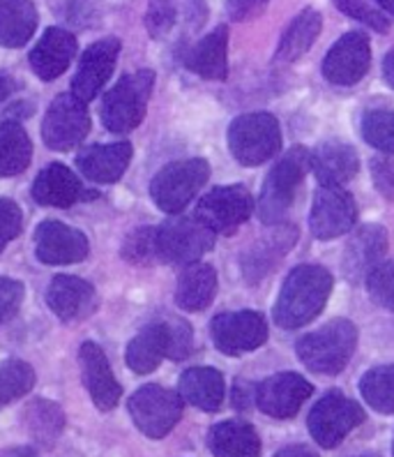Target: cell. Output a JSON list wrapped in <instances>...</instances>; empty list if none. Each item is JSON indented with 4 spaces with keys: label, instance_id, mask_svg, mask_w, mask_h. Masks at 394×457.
Masks as SVG:
<instances>
[{
    "label": "cell",
    "instance_id": "41",
    "mask_svg": "<svg viewBox=\"0 0 394 457\" xmlns=\"http://www.w3.org/2000/svg\"><path fill=\"white\" fill-rule=\"evenodd\" d=\"M125 257L132 263H148L157 259L155 254V228H141L125 243Z\"/></svg>",
    "mask_w": 394,
    "mask_h": 457
},
{
    "label": "cell",
    "instance_id": "1",
    "mask_svg": "<svg viewBox=\"0 0 394 457\" xmlns=\"http://www.w3.org/2000/svg\"><path fill=\"white\" fill-rule=\"evenodd\" d=\"M332 291V275L323 266H298L291 270L275 305V321L282 328H302L323 312Z\"/></svg>",
    "mask_w": 394,
    "mask_h": 457
},
{
    "label": "cell",
    "instance_id": "47",
    "mask_svg": "<svg viewBox=\"0 0 394 457\" xmlns=\"http://www.w3.org/2000/svg\"><path fill=\"white\" fill-rule=\"evenodd\" d=\"M251 397H254V402H256V388L254 386H250V384H244V381H238V384H235V391H234V404L238 409H250V404H251Z\"/></svg>",
    "mask_w": 394,
    "mask_h": 457
},
{
    "label": "cell",
    "instance_id": "3",
    "mask_svg": "<svg viewBox=\"0 0 394 457\" xmlns=\"http://www.w3.org/2000/svg\"><path fill=\"white\" fill-rule=\"evenodd\" d=\"M152 84H155L152 70L125 74L102 100L100 113L104 128L113 134H125L139 128L151 100Z\"/></svg>",
    "mask_w": 394,
    "mask_h": 457
},
{
    "label": "cell",
    "instance_id": "27",
    "mask_svg": "<svg viewBox=\"0 0 394 457\" xmlns=\"http://www.w3.org/2000/svg\"><path fill=\"white\" fill-rule=\"evenodd\" d=\"M215 457H261V439L256 429L242 420H224L210 429L208 436Z\"/></svg>",
    "mask_w": 394,
    "mask_h": 457
},
{
    "label": "cell",
    "instance_id": "52",
    "mask_svg": "<svg viewBox=\"0 0 394 457\" xmlns=\"http://www.w3.org/2000/svg\"><path fill=\"white\" fill-rule=\"evenodd\" d=\"M376 3L383 7V10H388L390 14H394V0H376Z\"/></svg>",
    "mask_w": 394,
    "mask_h": 457
},
{
    "label": "cell",
    "instance_id": "33",
    "mask_svg": "<svg viewBox=\"0 0 394 457\" xmlns=\"http://www.w3.org/2000/svg\"><path fill=\"white\" fill-rule=\"evenodd\" d=\"M33 157V144L19 123L0 125V179L26 171Z\"/></svg>",
    "mask_w": 394,
    "mask_h": 457
},
{
    "label": "cell",
    "instance_id": "53",
    "mask_svg": "<svg viewBox=\"0 0 394 457\" xmlns=\"http://www.w3.org/2000/svg\"><path fill=\"white\" fill-rule=\"evenodd\" d=\"M356 457H373V455H356Z\"/></svg>",
    "mask_w": 394,
    "mask_h": 457
},
{
    "label": "cell",
    "instance_id": "35",
    "mask_svg": "<svg viewBox=\"0 0 394 457\" xmlns=\"http://www.w3.org/2000/svg\"><path fill=\"white\" fill-rule=\"evenodd\" d=\"M360 393L372 409L394 413V365H381L362 377Z\"/></svg>",
    "mask_w": 394,
    "mask_h": 457
},
{
    "label": "cell",
    "instance_id": "6",
    "mask_svg": "<svg viewBox=\"0 0 394 457\" xmlns=\"http://www.w3.org/2000/svg\"><path fill=\"white\" fill-rule=\"evenodd\" d=\"M215 245V234L196 218L168 220L155 228V254L173 266H192Z\"/></svg>",
    "mask_w": 394,
    "mask_h": 457
},
{
    "label": "cell",
    "instance_id": "12",
    "mask_svg": "<svg viewBox=\"0 0 394 457\" xmlns=\"http://www.w3.org/2000/svg\"><path fill=\"white\" fill-rule=\"evenodd\" d=\"M90 132L88 109L74 96H61L49 104L42 123V139L51 151L67 153L77 148Z\"/></svg>",
    "mask_w": 394,
    "mask_h": 457
},
{
    "label": "cell",
    "instance_id": "22",
    "mask_svg": "<svg viewBox=\"0 0 394 457\" xmlns=\"http://www.w3.org/2000/svg\"><path fill=\"white\" fill-rule=\"evenodd\" d=\"M388 250V234L378 224H366L349 240L344 252V275L349 282H360L381 263Z\"/></svg>",
    "mask_w": 394,
    "mask_h": 457
},
{
    "label": "cell",
    "instance_id": "31",
    "mask_svg": "<svg viewBox=\"0 0 394 457\" xmlns=\"http://www.w3.org/2000/svg\"><path fill=\"white\" fill-rule=\"evenodd\" d=\"M37 29V10L30 0H0V45L19 49Z\"/></svg>",
    "mask_w": 394,
    "mask_h": 457
},
{
    "label": "cell",
    "instance_id": "44",
    "mask_svg": "<svg viewBox=\"0 0 394 457\" xmlns=\"http://www.w3.org/2000/svg\"><path fill=\"white\" fill-rule=\"evenodd\" d=\"M102 19V0H72L67 7V21L72 26L88 29L100 23Z\"/></svg>",
    "mask_w": 394,
    "mask_h": 457
},
{
    "label": "cell",
    "instance_id": "16",
    "mask_svg": "<svg viewBox=\"0 0 394 457\" xmlns=\"http://www.w3.org/2000/svg\"><path fill=\"white\" fill-rule=\"evenodd\" d=\"M369 62H372L369 37L353 30L337 39V45L328 51V56L323 61V77L328 79L330 84L353 86L365 77Z\"/></svg>",
    "mask_w": 394,
    "mask_h": 457
},
{
    "label": "cell",
    "instance_id": "25",
    "mask_svg": "<svg viewBox=\"0 0 394 457\" xmlns=\"http://www.w3.org/2000/svg\"><path fill=\"white\" fill-rule=\"evenodd\" d=\"M309 169H314L321 185L341 187L356 176L360 160L353 145L341 144V141H325L309 155Z\"/></svg>",
    "mask_w": 394,
    "mask_h": 457
},
{
    "label": "cell",
    "instance_id": "13",
    "mask_svg": "<svg viewBox=\"0 0 394 457\" xmlns=\"http://www.w3.org/2000/svg\"><path fill=\"white\" fill-rule=\"evenodd\" d=\"M210 335L215 346L226 356H242L254 352L267 342V324L263 314L250 312H222L212 319Z\"/></svg>",
    "mask_w": 394,
    "mask_h": 457
},
{
    "label": "cell",
    "instance_id": "18",
    "mask_svg": "<svg viewBox=\"0 0 394 457\" xmlns=\"http://www.w3.org/2000/svg\"><path fill=\"white\" fill-rule=\"evenodd\" d=\"M118 54H120V42L116 37L100 39V42H94L93 46L86 49L77 67V74L72 79V96L77 100L86 104V102L100 96V90L111 79Z\"/></svg>",
    "mask_w": 394,
    "mask_h": 457
},
{
    "label": "cell",
    "instance_id": "4",
    "mask_svg": "<svg viewBox=\"0 0 394 457\" xmlns=\"http://www.w3.org/2000/svg\"><path fill=\"white\" fill-rule=\"evenodd\" d=\"M309 169V153L300 145L291 148L286 155L267 173L263 183L261 199H259V215L266 224H279L283 215L293 206L295 195L300 190L302 180Z\"/></svg>",
    "mask_w": 394,
    "mask_h": 457
},
{
    "label": "cell",
    "instance_id": "21",
    "mask_svg": "<svg viewBox=\"0 0 394 457\" xmlns=\"http://www.w3.org/2000/svg\"><path fill=\"white\" fill-rule=\"evenodd\" d=\"M74 56H77L74 35L62 29H49L30 51V67L42 81H53L67 72Z\"/></svg>",
    "mask_w": 394,
    "mask_h": 457
},
{
    "label": "cell",
    "instance_id": "5",
    "mask_svg": "<svg viewBox=\"0 0 394 457\" xmlns=\"http://www.w3.org/2000/svg\"><path fill=\"white\" fill-rule=\"evenodd\" d=\"M228 148L244 167L267 162L282 148V129L277 118L266 112L238 116L228 128Z\"/></svg>",
    "mask_w": 394,
    "mask_h": 457
},
{
    "label": "cell",
    "instance_id": "24",
    "mask_svg": "<svg viewBox=\"0 0 394 457\" xmlns=\"http://www.w3.org/2000/svg\"><path fill=\"white\" fill-rule=\"evenodd\" d=\"M84 196L90 195H86L81 180L65 164H49L33 183V199L42 206L70 208Z\"/></svg>",
    "mask_w": 394,
    "mask_h": 457
},
{
    "label": "cell",
    "instance_id": "30",
    "mask_svg": "<svg viewBox=\"0 0 394 457\" xmlns=\"http://www.w3.org/2000/svg\"><path fill=\"white\" fill-rule=\"evenodd\" d=\"M217 294V273L208 263H192L178 279L176 303L185 312H201Z\"/></svg>",
    "mask_w": 394,
    "mask_h": 457
},
{
    "label": "cell",
    "instance_id": "34",
    "mask_svg": "<svg viewBox=\"0 0 394 457\" xmlns=\"http://www.w3.org/2000/svg\"><path fill=\"white\" fill-rule=\"evenodd\" d=\"M23 423L39 446H51L65 428V416H62V409L53 402L35 400L26 407Z\"/></svg>",
    "mask_w": 394,
    "mask_h": 457
},
{
    "label": "cell",
    "instance_id": "17",
    "mask_svg": "<svg viewBox=\"0 0 394 457\" xmlns=\"http://www.w3.org/2000/svg\"><path fill=\"white\" fill-rule=\"evenodd\" d=\"M311 384L295 372H279L256 386V404L273 419H293L309 400Z\"/></svg>",
    "mask_w": 394,
    "mask_h": 457
},
{
    "label": "cell",
    "instance_id": "8",
    "mask_svg": "<svg viewBox=\"0 0 394 457\" xmlns=\"http://www.w3.org/2000/svg\"><path fill=\"white\" fill-rule=\"evenodd\" d=\"M208 19L203 0H151L145 12V29L160 42H185Z\"/></svg>",
    "mask_w": 394,
    "mask_h": 457
},
{
    "label": "cell",
    "instance_id": "36",
    "mask_svg": "<svg viewBox=\"0 0 394 457\" xmlns=\"http://www.w3.org/2000/svg\"><path fill=\"white\" fill-rule=\"evenodd\" d=\"M35 372L29 362L10 358L0 362V404H10L33 391Z\"/></svg>",
    "mask_w": 394,
    "mask_h": 457
},
{
    "label": "cell",
    "instance_id": "54",
    "mask_svg": "<svg viewBox=\"0 0 394 457\" xmlns=\"http://www.w3.org/2000/svg\"><path fill=\"white\" fill-rule=\"evenodd\" d=\"M392 451H394V446H392Z\"/></svg>",
    "mask_w": 394,
    "mask_h": 457
},
{
    "label": "cell",
    "instance_id": "32",
    "mask_svg": "<svg viewBox=\"0 0 394 457\" xmlns=\"http://www.w3.org/2000/svg\"><path fill=\"white\" fill-rule=\"evenodd\" d=\"M321 29V12H316L314 7H307L305 12H300V14L293 19V23H291L289 29H286V33L282 35V42H279L277 49V61L293 62L300 56H305L307 51L311 49V45L316 42Z\"/></svg>",
    "mask_w": 394,
    "mask_h": 457
},
{
    "label": "cell",
    "instance_id": "29",
    "mask_svg": "<svg viewBox=\"0 0 394 457\" xmlns=\"http://www.w3.org/2000/svg\"><path fill=\"white\" fill-rule=\"evenodd\" d=\"M168 356V330L164 321H155L148 328L141 330L127 345L129 368L136 374H151L160 368V362Z\"/></svg>",
    "mask_w": 394,
    "mask_h": 457
},
{
    "label": "cell",
    "instance_id": "26",
    "mask_svg": "<svg viewBox=\"0 0 394 457\" xmlns=\"http://www.w3.org/2000/svg\"><path fill=\"white\" fill-rule=\"evenodd\" d=\"M226 46H228V30L226 26L212 30L203 39H199L192 49L185 54L183 62L187 70L203 79H226Z\"/></svg>",
    "mask_w": 394,
    "mask_h": 457
},
{
    "label": "cell",
    "instance_id": "50",
    "mask_svg": "<svg viewBox=\"0 0 394 457\" xmlns=\"http://www.w3.org/2000/svg\"><path fill=\"white\" fill-rule=\"evenodd\" d=\"M0 457H39V455L29 446H17V448H7V451H3L0 453Z\"/></svg>",
    "mask_w": 394,
    "mask_h": 457
},
{
    "label": "cell",
    "instance_id": "42",
    "mask_svg": "<svg viewBox=\"0 0 394 457\" xmlns=\"http://www.w3.org/2000/svg\"><path fill=\"white\" fill-rule=\"evenodd\" d=\"M21 208L12 199H0V252L5 250L10 240L21 234Z\"/></svg>",
    "mask_w": 394,
    "mask_h": 457
},
{
    "label": "cell",
    "instance_id": "7",
    "mask_svg": "<svg viewBox=\"0 0 394 457\" xmlns=\"http://www.w3.org/2000/svg\"><path fill=\"white\" fill-rule=\"evenodd\" d=\"M210 176V164L201 157L183 160L161 169L151 183V196L157 208L164 212L185 211L189 201L199 195Z\"/></svg>",
    "mask_w": 394,
    "mask_h": 457
},
{
    "label": "cell",
    "instance_id": "11",
    "mask_svg": "<svg viewBox=\"0 0 394 457\" xmlns=\"http://www.w3.org/2000/svg\"><path fill=\"white\" fill-rule=\"evenodd\" d=\"M254 211V199L242 185H226L215 187L199 201L194 218L206 224L212 234H234L240 224L250 220Z\"/></svg>",
    "mask_w": 394,
    "mask_h": 457
},
{
    "label": "cell",
    "instance_id": "23",
    "mask_svg": "<svg viewBox=\"0 0 394 457\" xmlns=\"http://www.w3.org/2000/svg\"><path fill=\"white\" fill-rule=\"evenodd\" d=\"M132 160V144L118 141V144L88 145L77 155V167L86 179L93 183H116Z\"/></svg>",
    "mask_w": 394,
    "mask_h": 457
},
{
    "label": "cell",
    "instance_id": "14",
    "mask_svg": "<svg viewBox=\"0 0 394 457\" xmlns=\"http://www.w3.org/2000/svg\"><path fill=\"white\" fill-rule=\"evenodd\" d=\"M356 199L344 187L323 185L321 190L316 192L309 218L311 234L316 238L330 240L349 234L350 228L356 227Z\"/></svg>",
    "mask_w": 394,
    "mask_h": 457
},
{
    "label": "cell",
    "instance_id": "10",
    "mask_svg": "<svg viewBox=\"0 0 394 457\" xmlns=\"http://www.w3.org/2000/svg\"><path fill=\"white\" fill-rule=\"evenodd\" d=\"M365 420L360 404L341 393H328L309 413V432L318 446L334 448Z\"/></svg>",
    "mask_w": 394,
    "mask_h": 457
},
{
    "label": "cell",
    "instance_id": "49",
    "mask_svg": "<svg viewBox=\"0 0 394 457\" xmlns=\"http://www.w3.org/2000/svg\"><path fill=\"white\" fill-rule=\"evenodd\" d=\"M275 457H318V455L314 451H309L307 446H289V448H283V451H279Z\"/></svg>",
    "mask_w": 394,
    "mask_h": 457
},
{
    "label": "cell",
    "instance_id": "48",
    "mask_svg": "<svg viewBox=\"0 0 394 457\" xmlns=\"http://www.w3.org/2000/svg\"><path fill=\"white\" fill-rule=\"evenodd\" d=\"M14 88H17L14 79H12L7 72H0V102H5L7 97L14 93Z\"/></svg>",
    "mask_w": 394,
    "mask_h": 457
},
{
    "label": "cell",
    "instance_id": "15",
    "mask_svg": "<svg viewBox=\"0 0 394 457\" xmlns=\"http://www.w3.org/2000/svg\"><path fill=\"white\" fill-rule=\"evenodd\" d=\"M35 254L46 266L78 263L88 257V238L58 220H45L35 228Z\"/></svg>",
    "mask_w": 394,
    "mask_h": 457
},
{
    "label": "cell",
    "instance_id": "38",
    "mask_svg": "<svg viewBox=\"0 0 394 457\" xmlns=\"http://www.w3.org/2000/svg\"><path fill=\"white\" fill-rule=\"evenodd\" d=\"M366 289L373 303L394 312V262H383L366 275Z\"/></svg>",
    "mask_w": 394,
    "mask_h": 457
},
{
    "label": "cell",
    "instance_id": "43",
    "mask_svg": "<svg viewBox=\"0 0 394 457\" xmlns=\"http://www.w3.org/2000/svg\"><path fill=\"white\" fill-rule=\"evenodd\" d=\"M23 301V285L17 279L0 278V324L10 321L19 312Z\"/></svg>",
    "mask_w": 394,
    "mask_h": 457
},
{
    "label": "cell",
    "instance_id": "28",
    "mask_svg": "<svg viewBox=\"0 0 394 457\" xmlns=\"http://www.w3.org/2000/svg\"><path fill=\"white\" fill-rule=\"evenodd\" d=\"M178 391L183 400L189 404L203 409V411H217L224 402V377L215 368H192L180 377Z\"/></svg>",
    "mask_w": 394,
    "mask_h": 457
},
{
    "label": "cell",
    "instance_id": "40",
    "mask_svg": "<svg viewBox=\"0 0 394 457\" xmlns=\"http://www.w3.org/2000/svg\"><path fill=\"white\" fill-rule=\"evenodd\" d=\"M332 3L339 10L344 12V14H349L350 19L366 23L369 29L378 30V33H388L390 30L388 19H385L378 10H373L369 3H365V0H332Z\"/></svg>",
    "mask_w": 394,
    "mask_h": 457
},
{
    "label": "cell",
    "instance_id": "51",
    "mask_svg": "<svg viewBox=\"0 0 394 457\" xmlns=\"http://www.w3.org/2000/svg\"><path fill=\"white\" fill-rule=\"evenodd\" d=\"M383 77H385V81H388V84L394 88V49L390 51L383 61Z\"/></svg>",
    "mask_w": 394,
    "mask_h": 457
},
{
    "label": "cell",
    "instance_id": "2",
    "mask_svg": "<svg viewBox=\"0 0 394 457\" xmlns=\"http://www.w3.org/2000/svg\"><path fill=\"white\" fill-rule=\"evenodd\" d=\"M357 330L349 319H334L323 328L305 335L295 345L298 358L305 368L316 374H339L349 365L350 356L356 352Z\"/></svg>",
    "mask_w": 394,
    "mask_h": 457
},
{
    "label": "cell",
    "instance_id": "39",
    "mask_svg": "<svg viewBox=\"0 0 394 457\" xmlns=\"http://www.w3.org/2000/svg\"><path fill=\"white\" fill-rule=\"evenodd\" d=\"M168 330V358L173 361H183L194 349V335H192V326L178 317L164 319Z\"/></svg>",
    "mask_w": 394,
    "mask_h": 457
},
{
    "label": "cell",
    "instance_id": "37",
    "mask_svg": "<svg viewBox=\"0 0 394 457\" xmlns=\"http://www.w3.org/2000/svg\"><path fill=\"white\" fill-rule=\"evenodd\" d=\"M362 134L376 151L394 153V112L376 109L362 118Z\"/></svg>",
    "mask_w": 394,
    "mask_h": 457
},
{
    "label": "cell",
    "instance_id": "46",
    "mask_svg": "<svg viewBox=\"0 0 394 457\" xmlns=\"http://www.w3.org/2000/svg\"><path fill=\"white\" fill-rule=\"evenodd\" d=\"M373 183L381 195L394 199V162L392 160H373L372 164Z\"/></svg>",
    "mask_w": 394,
    "mask_h": 457
},
{
    "label": "cell",
    "instance_id": "20",
    "mask_svg": "<svg viewBox=\"0 0 394 457\" xmlns=\"http://www.w3.org/2000/svg\"><path fill=\"white\" fill-rule=\"evenodd\" d=\"M94 301H97V294L93 285L72 275H58L51 279L46 289V305L65 324H74L88 317L94 310Z\"/></svg>",
    "mask_w": 394,
    "mask_h": 457
},
{
    "label": "cell",
    "instance_id": "45",
    "mask_svg": "<svg viewBox=\"0 0 394 457\" xmlns=\"http://www.w3.org/2000/svg\"><path fill=\"white\" fill-rule=\"evenodd\" d=\"M267 5L270 0H226V12L234 21H247L259 17Z\"/></svg>",
    "mask_w": 394,
    "mask_h": 457
},
{
    "label": "cell",
    "instance_id": "9",
    "mask_svg": "<svg viewBox=\"0 0 394 457\" xmlns=\"http://www.w3.org/2000/svg\"><path fill=\"white\" fill-rule=\"evenodd\" d=\"M129 416L145 436L161 439L178 425L183 416V397L161 386H144L129 397Z\"/></svg>",
    "mask_w": 394,
    "mask_h": 457
},
{
    "label": "cell",
    "instance_id": "19",
    "mask_svg": "<svg viewBox=\"0 0 394 457\" xmlns=\"http://www.w3.org/2000/svg\"><path fill=\"white\" fill-rule=\"evenodd\" d=\"M78 365H81V377L88 388L90 400L100 411H111L120 402L122 388L111 372V365L106 361V353L102 346L94 342H86L78 352Z\"/></svg>",
    "mask_w": 394,
    "mask_h": 457
}]
</instances>
